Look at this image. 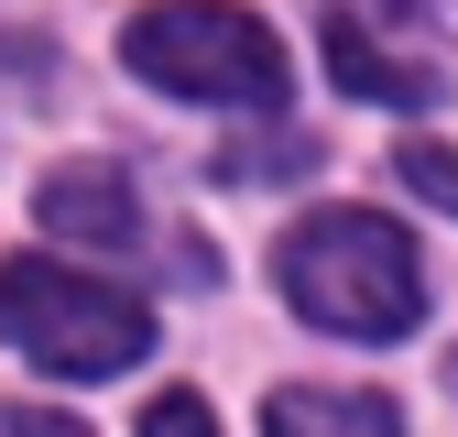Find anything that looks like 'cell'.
Listing matches in <instances>:
<instances>
[{
  "label": "cell",
  "mask_w": 458,
  "mask_h": 437,
  "mask_svg": "<svg viewBox=\"0 0 458 437\" xmlns=\"http://www.w3.org/2000/svg\"><path fill=\"white\" fill-rule=\"evenodd\" d=\"M273 285H284V306L306 328H327V339H404L426 317V252L393 230V218H371V208H317V218L284 230Z\"/></svg>",
  "instance_id": "6da1fadb"
},
{
  "label": "cell",
  "mask_w": 458,
  "mask_h": 437,
  "mask_svg": "<svg viewBox=\"0 0 458 437\" xmlns=\"http://www.w3.org/2000/svg\"><path fill=\"white\" fill-rule=\"evenodd\" d=\"M0 339H12L33 372H66V382H98V372H131L153 350V306L131 285H98L77 262H0Z\"/></svg>",
  "instance_id": "7a4b0ae2"
},
{
  "label": "cell",
  "mask_w": 458,
  "mask_h": 437,
  "mask_svg": "<svg viewBox=\"0 0 458 437\" xmlns=\"http://www.w3.org/2000/svg\"><path fill=\"white\" fill-rule=\"evenodd\" d=\"M131 77L175 88V99H218V109H284V44L273 22H251L241 0H153L121 33Z\"/></svg>",
  "instance_id": "3957f363"
},
{
  "label": "cell",
  "mask_w": 458,
  "mask_h": 437,
  "mask_svg": "<svg viewBox=\"0 0 458 437\" xmlns=\"http://www.w3.org/2000/svg\"><path fill=\"white\" fill-rule=\"evenodd\" d=\"M33 218L55 241H88V252H131L142 241V208H131L121 164H55V176L33 186Z\"/></svg>",
  "instance_id": "277c9868"
},
{
  "label": "cell",
  "mask_w": 458,
  "mask_h": 437,
  "mask_svg": "<svg viewBox=\"0 0 458 437\" xmlns=\"http://www.w3.org/2000/svg\"><path fill=\"white\" fill-rule=\"evenodd\" d=\"M327 77L350 88V99H382V109H426V99L447 88L426 55H393L360 12H327Z\"/></svg>",
  "instance_id": "5b68a950"
},
{
  "label": "cell",
  "mask_w": 458,
  "mask_h": 437,
  "mask_svg": "<svg viewBox=\"0 0 458 437\" xmlns=\"http://www.w3.org/2000/svg\"><path fill=\"white\" fill-rule=\"evenodd\" d=\"M262 437H404V416H393V394L284 382V394H262Z\"/></svg>",
  "instance_id": "8992f818"
},
{
  "label": "cell",
  "mask_w": 458,
  "mask_h": 437,
  "mask_svg": "<svg viewBox=\"0 0 458 437\" xmlns=\"http://www.w3.org/2000/svg\"><path fill=\"white\" fill-rule=\"evenodd\" d=\"M393 176H404L426 208H447V218H458V153H447V142H404V153H393Z\"/></svg>",
  "instance_id": "52a82bcc"
},
{
  "label": "cell",
  "mask_w": 458,
  "mask_h": 437,
  "mask_svg": "<svg viewBox=\"0 0 458 437\" xmlns=\"http://www.w3.org/2000/svg\"><path fill=\"white\" fill-rule=\"evenodd\" d=\"M317 142L306 132H284V142H241V153H218V176H306Z\"/></svg>",
  "instance_id": "ba28073f"
},
{
  "label": "cell",
  "mask_w": 458,
  "mask_h": 437,
  "mask_svg": "<svg viewBox=\"0 0 458 437\" xmlns=\"http://www.w3.org/2000/svg\"><path fill=\"white\" fill-rule=\"evenodd\" d=\"M142 437H218V416H208L197 394H153V405H142Z\"/></svg>",
  "instance_id": "9c48e42d"
},
{
  "label": "cell",
  "mask_w": 458,
  "mask_h": 437,
  "mask_svg": "<svg viewBox=\"0 0 458 437\" xmlns=\"http://www.w3.org/2000/svg\"><path fill=\"white\" fill-rule=\"evenodd\" d=\"M0 437H88V426L55 416V405H0Z\"/></svg>",
  "instance_id": "30bf717a"
},
{
  "label": "cell",
  "mask_w": 458,
  "mask_h": 437,
  "mask_svg": "<svg viewBox=\"0 0 458 437\" xmlns=\"http://www.w3.org/2000/svg\"><path fill=\"white\" fill-rule=\"evenodd\" d=\"M447 394H458V350H447Z\"/></svg>",
  "instance_id": "8fae6325"
}]
</instances>
